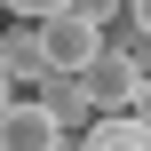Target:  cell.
Segmentation results:
<instances>
[{
  "label": "cell",
  "instance_id": "cell-1",
  "mask_svg": "<svg viewBox=\"0 0 151 151\" xmlns=\"http://www.w3.org/2000/svg\"><path fill=\"white\" fill-rule=\"evenodd\" d=\"M80 80H88L96 111H143V56L135 48H96Z\"/></svg>",
  "mask_w": 151,
  "mask_h": 151
},
{
  "label": "cell",
  "instance_id": "cell-8",
  "mask_svg": "<svg viewBox=\"0 0 151 151\" xmlns=\"http://www.w3.org/2000/svg\"><path fill=\"white\" fill-rule=\"evenodd\" d=\"M8 96H16V88H8V80H0V104H8Z\"/></svg>",
  "mask_w": 151,
  "mask_h": 151
},
{
  "label": "cell",
  "instance_id": "cell-2",
  "mask_svg": "<svg viewBox=\"0 0 151 151\" xmlns=\"http://www.w3.org/2000/svg\"><path fill=\"white\" fill-rule=\"evenodd\" d=\"M32 32H40V56H48V72H88V56L104 48V32H96V24H80L72 8H56V16H40Z\"/></svg>",
  "mask_w": 151,
  "mask_h": 151
},
{
  "label": "cell",
  "instance_id": "cell-3",
  "mask_svg": "<svg viewBox=\"0 0 151 151\" xmlns=\"http://www.w3.org/2000/svg\"><path fill=\"white\" fill-rule=\"evenodd\" d=\"M0 151H64V127L48 119V104H0Z\"/></svg>",
  "mask_w": 151,
  "mask_h": 151
},
{
  "label": "cell",
  "instance_id": "cell-6",
  "mask_svg": "<svg viewBox=\"0 0 151 151\" xmlns=\"http://www.w3.org/2000/svg\"><path fill=\"white\" fill-rule=\"evenodd\" d=\"M64 8H72L80 24H96V32H111V24H119V0H64Z\"/></svg>",
  "mask_w": 151,
  "mask_h": 151
},
{
  "label": "cell",
  "instance_id": "cell-4",
  "mask_svg": "<svg viewBox=\"0 0 151 151\" xmlns=\"http://www.w3.org/2000/svg\"><path fill=\"white\" fill-rule=\"evenodd\" d=\"M0 80H8V88H40V80H48L40 32H0Z\"/></svg>",
  "mask_w": 151,
  "mask_h": 151
},
{
  "label": "cell",
  "instance_id": "cell-5",
  "mask_svg": "<svg viewBox=\"0 0 151 151\" xmlns=\"http://www.w3.org/2000/svg\"><path fill=\"white\" fill-rule=\"evenodd\" d=\"M80 151H151V143H143V111H111V119L96 111L88 135H80Z\"/></svg>",
  "mask_w": 151,
  "mask_h": 151
},
{
  "label": "cell",
  "instance_id": "cell-7",
  "mask_svg": "<svg viewBox=\"0 0 151 151\" xmlns=\"http://www.w3.org/2000/svg\"><path fill=\"white\" fill-rule=\"evenodd\" d=\"M0 8H16V16H32V24H40V16H56L64 0H0Z\"/></svg>",
  "mask_w": 151,
  "mask_h": 151
}]
</instances>
